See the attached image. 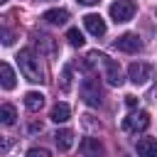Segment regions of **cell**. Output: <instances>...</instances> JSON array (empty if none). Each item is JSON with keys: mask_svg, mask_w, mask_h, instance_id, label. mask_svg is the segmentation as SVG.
<instances>
[{"mask_svg": "<svg viewBox=\"0 0 157 157\" xmlns=\"http://www.w3.org/2000/svg\"><path fill=\"white\" fill-rule=\"evenodd\" d=\"M86 59H88V64H98V66H101V71H103V76H105V81H108L110 86H120V83H123L120 66H118V61H113L108 54H103V52H91Z\"/></svg>", "mask_w": 157, "mask_h": 157, "instance_id": "6da1fadb", "label": "cell"}, {"mask_svg": "<svg viewBox=\"0 0 157 157\" xmlns=\"http://www.w3.org/2000/svg\"><path fill=\"white\" fill-rule=\"evenodd\" d=\"M17 64H20V71H22V76L27 81H32V83H42L44 81V71H42L39 59L34 56L32 49H22L17 54Z\"/></svg>", "mask_w": 157, "mask_h": 157, "instance_id": "7a4b0ae2", "label": "cell"}, {"mask_svg": "<svg viewBox=\"0 0 157 157\" xmlns=\"http://www.w3.org/2000/svg\"><path fill=\"white\" fill-rule=\"evenodd\" d=\"M101 96H103V91H101V86H98V81L93 76L81 81V98H83L86 105H91V108L101 105Z\"/></svg>", "mask_w": 157, "mask_h": 157, "instance_id": "3957f363", "label": "cell"}, {"mask_svg": "<svg viewBox=\"0 0 157 157\" xmlns=\"http://www.w3.org/2000/svg\"><path fill=\"white\" fill-rule=\"evenodd\" d=\"M123 128H125L128 132H132V135H137V132H145V130L150 128V113H147V110L130 113V115L123 120Z\"/></svg>", "mask_w": 157, "mask_h": 157, "instance_id": "277c9868", "label": "cell"}, {"mask_svg": "<svg viewBox=\"0 0 157 157\" xmlns=\"http://www.w3.org/2000/svg\"><path fill=\"white\" fill-rule=\"evenodd\" d=\"M128 78L135 83V86H145L150 78H152V66L145 64V61H132L128 66Z\"/></svg>", "mask_w": 157, "mask_h": 157, "instance_id": "5b68a950", "label": "cell"}, {"mask_svg": "<svg viewBox=\"0 0 157 157\" xmlns=\"http://www.w3.org/2000/svg\"><path fill=\"white\" fill-rule=\"evenodd\" d=\"M135 10H137V5H135L132 0H115L108 12H110V17H113L115 22H128V20H132Z\"/></svg>", "mask_w": 157, "mask_h": 157, "instance_id": "8992f818", "label": "cell"}, {"mask_svg": "<svg viewBox=\"0 0 157 157\" xmlns=\"http://www.w3.org/2000/svg\"><path fill=\"white\" fill-rule=\"evenodd\" d=\"M115 49H118V52H125V54H135V52L142 49V42H140L137 34L125 32V34H120V37L115 39Z\"/></svg>", "mask_w": 157, "mask_h": 157, "instance_id": "52a82bcc", "label": "cell"}, {"mask_svg": "<svg viewBox=\"0 0 157 157\" xmlns=\"http://www.w3.org/2000/svg\"><path fill=\"white\" fill-rule=\"evenodd\" d=\"M78 150H81L83 157H103V152H105V147H103V142L98 137H83Z\"/></svg>", "mask_w": 157, "mask_h": 157, "instance_id": "ba28073f", "label": "cell"}, {"mask_svg": "<svg viewBox=\"0 0 157 157\" xmlns=\"http://www.w3.org/2000/svg\"><path fill=\"white\" fill-rule=\"evenodd\" d=\"M83 25H86V29H88L93 37H103V34H105V22H103V17L96 15V12H88V15L83 17Z\"/></svg>", "mask_w": 157, "mask_h": 157, "instance_id": "9c48e42d", "label": "cell"}, {"mask_svg": "<svg viewBox=\"0 0 157 157\" xmlns=\"http://www.w3.org/2000/svg\"><path fill=\"white\" fill-rule=\"evenodd\" d=\"M135 150H137V157H157V140L155 137H140Z\"/></svg>", "mask_w": 157, "mask_h": 157, "instance_id": "30bf717a", "label": "cell"}, {"mask_svg": "<svg viewBox=\"0 0 157 157\" xmlns=\"http://www.w3.org/2000/svg\"><path fill=\"white\" fill-rule=\"evenodd\" d=\"M54 142H56V147H59L61 152H66V150H71V145H74V132H71L69 128L56 130V132H54Z\"/></svg>", "mask_w": 157, "mask_h": 157, "instance_id": "8fae6325", "label": "cell"}, {"mask_svg": "<svg viewBox=\"0 0 157 157\" xmlns=\"http://www.w3.org/2000/svg\"><path fill=\"white\" fill-rule=\"evenodd\" d=\"M42 20H44V22H49V25H64V22L69 20V12H66L64 7H56V10H47V12L42 15Z\"/></svg>", "mask_w": 157, "mask_h": 157, "instance_id": "7c38bea8", "label": "cell"}, {"mask_svg": "<svg viewBox=\"0 0 157 157\" xmlns=\"http://www.w3.org/2000/svg\"><path fill=\"white\" fill-rule=\"evenodd\" d=\"M69 115H71V108H69L66 103H54V105H52L49 118H52L54 123H66V120H69Z\"/></svg>", "mask_w": 157, "mask_h": 157, "instance_id": "4fadbf2b", "label": "cell"}, {"mask_svg": "<svg viewBox=\"0 0 157 157\" xmlns=\"http://www.w3.org/2000/svg\"><path fill=\"white\" fill-rule=\"evenodd\" d=\"M0 83H2V88L5 91H10V88H15V71L10 69V64H0Z\"/></svg>", "mask_w": 157, "mask_h": 157, "instance_id": "5bb4252c", "label": "cell"}, {"mask_svg": "<svg viewBox=\"0 0 157 157\" xmlns=\"http://www.w3.org/2000/svg\"><path fill=\"white\" fill-rule=\"evenodd\" d=\"M25 105H27V110L37 113V110H42V105H44V96L37 93V91H29V93H25Z\"/></svg>", "mask_w": 157, "mask_h": 157, "instance_id": "9a60e30c", "label": "cell"}, {"mask_svg": "<svg viewBox=\"0 0 157 157\" xmlns=\"http://www.w3.org/2000/svg\"><path fill=\"white\" fill-rule=\"evenodd\" d=\"M15 120H17V110H15V105L2 103V105H0V123H2V125H15Z\"/></svg>", "mask_w": 157, "mask_h": 157, "instance_id": "2e32d148", "label": "cell"}, {"mask_svg": "<svg viewBox=\"0 0 157 157\" xmlns=\"http://www.w3.org/2000/svg\"><path fill=\"white\" fill-rule=\"evenodd\" d=\"M66 39H69V44H71V47H83V42H86V39H83V34H81L76 27H71V29L66 32Z\"/></svg>", "mask_w": 157, "mask_h": 157, "instance_id": "e0dca14e", "label": "cell"}, {"mask_svg": "<svg viewBox=\"0 0 157 157\" xmlns=\"http://www.w3.org/2000/svg\"><path fill=\"white\" fill-rule=\"evenodd\" d=\"M69 88H71V69L64 66V71H61V91H69Z\"/></svg>", "mask_w": 157, "mask_h": 157, "instance_id": "ac0fdd59", "label": "cell"}, {"mask_svg": "<svg viewBox=\"0 0 157 157\" xmlns=\"http://www.w3.org/2000/svg\"><path fill=\"white\" fill-rule=\"evenodd\" d=\"M27 157H49V152L42 150V147H32V150L27 152Z\"/></svg>", "mask_w": 157, "mask_h": 157, "instance_id": "d6986e66", "label": "cell"}, {"mask_svg": "<svg viewBox=\"0 0 157 157\" xmlns=\"http://www.w3.org/2000/svg\"><path fill=\"white\" fill-rule=\"evenodd\" d=\"M125 105H128V108H135V105H137V98H135V96H125Z\"/></svg>", "mask_w": 157, "mask_h": 157, "instance_id": "ffe728a7", "label": "cell"}, {"mask_svg": "<svg viewBox=\"0 0 157 157\" xmlns=\"http://www.w3.org/2000/svg\"><path fill=\"white\" fill-rule=\"evenodd\" d=\"M2 42H5V44H12V34H10L7 29H2Z\"/></svg>", "mask_w": 157, "mask_h": 157, "instance_id": "44dd1931", "label": "cell"}, {"mask_svg": "<svg viewBox=\"0 0 157 157\" xmlns=\"http://www.w3.org/2000/svg\"><path fill=\"white\" fill-rule=\"evenodd\" d=\"M78 2H81V5H98L101 0H78Z\"/></svg>", "mask_w": 157, "mask_h": 157, "instance_id": "7402d4cb", "label": "cell"}, {"mask_svg": "<svg viewBox=\"0 0 157 157\" xmlns=\"http://www.w3.org/2000/svg\"><path fill=\"white\" fill-rule=\"evenodd\" d=\"M0 2H7V0H0Z\"/></svg>", "mask_w": 157, "mask_h": 157, "instance_id": "603a6c76", "label": "cell"}]
</instances>
